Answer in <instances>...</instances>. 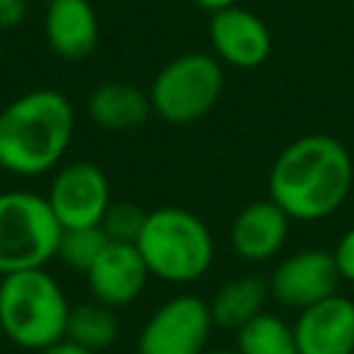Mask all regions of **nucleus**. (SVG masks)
I'll list each match as a JSON object with an SVG mask.
<instances>
[{
  "mask_svg": "<svg viewBox=\"0 0 354 354\" xmlns=\"http://www.w3.org/2000/svg\"><path fill=\"white\" fill-rule=\"evenodd\" d=\"M39 354H94V351H88V348L77 346V343H75V340H69V337H61L58 343H53V346L41 348Z\"/></svg>",
  "mask_w": 354,
  "mask_h": 354,
  "instance_id": "5701e85b",
  "label": "nucleus"
},
{
  "mask_svg": "<svg viewBox=\"0 0 354 354\" xmlns=\"http://www.w3.org/2000/svg\"><path fill=\"white\" fill-rule=\"evenodd\" d=\"M290 216L271 199H254L243 205L230 224V243L246 263H266L282 252L290 230Z\"/></svg>",
  "mask_w": 354,
  "mask_h": 354,
  "instance_id": "ddd939ff",
  "label": "nucleus"
},
{
  "mask_svg": "<svg viewBox=\"0 0 354 354\" xmlns=\"http://www.w3.org/2000/svg\"><path fill=\"white\" fill-rule=\"evenodd\" d=\"M224 91V66L210 53H183L166 61L149 86L152 113L166 124H194L205 119Z\"/></svg>",
  "mask_w": 354,
  "mask_h": 354,
  "instance_id": "39448f33",
  "label": "nucleus"
},
{
  "mask_svg": "<svg viewBox=\"0 0 354 354\" xmlns=\"http://www.w3.org/2000/svg\"><path fill=\"white\" fill-rule=\"evenodd\" d=\"M0 58H3V41H0Z\"/></svg>",
  "mask_w": 354,
  "mask_h": 354,
  "instance_id": "a878e982",
  "label": "nucleus"
},
{
  "mask_svg": "<svg viewBox=\"0 0 354 354\" xmlns=\"http://www.w3.org/2000/svg\"><path fill=\"white\" fill-rule=\"evenodd\" d=\"M354 163L343 141L310 133L290 141L268 171V196L293 221H321L348 196Z\"/></svg>",
  "mask_w": 354,
  "mask_h": 354,
  "instance_id": "f257e3e1",
  "label": "nucleus"
},
{
  "mask_svg": "<svg viewBox=\"0 0 354 354\" xmlns=\"http://www.w3.org/2000/svg\"><path fill=\"white\" fill-rule=\"evenodd\" d=\"M149 277L152 274L136 243L108 241V246L100 252L94 266L86 271V285L91 299L119 310L133 304L144 293Z\"/></svg>",
  "mask_w": 354,
  "mask_h": 354,
  "instance_id": "9b49d317",
  "label": "nucleus"
},
{
  "mask_svg": "<svg viewBox=\"0 0 354 354\" xmlns=\"http://www.w3.org/2000/svg\"><path fill=\"white\" fill-rule=\"evenodd\" d=\"M191 3L213 14V11H218V8H227V6H232V3H241V0H191Z\"/></svg>",
  "mask_w": 354,
  "mask_h": 354,
  "instance_id": "b1692460",
  "label": "nucleus"
},
{
  "mask_svg": "<svg viewBox=\"0 0 354 354\" xmlns=\"http://www.w3.org/2000/svg\"><path fill=\"white\" fill-rule=\"evenodd\" d=\"M44 199L61 227L100 224L108 205L113 202L108 174L91 160L61 163L50 177Z\"/></svg>",
  "mask_w": 354,
  "mask_h": 354,
  "instance_id": "6e6552de",
  "label": "nucleus"
},
{
  "mask_svg": "<svg viewBox=\"0 0 354 354\" xmlns=\"http://www.w3.org/2000/svg\"><path fill=\"white\" fill-rule=\"evenodd\" d=\"M340 271L335 254L318 246L299 249L277 263L268 277V293L277 304L290 310H304L332 293H337Z\"/></svg>",
  "mask_w": 354,
  "mask_h": 354,
  "instance_id": "1a4fd4ad",
  "label": "nucleus"
},
{
  "mask_svg": "<svg viewBox=\"0 0 354 354\" xmlns=\"http://www.w3.org/2000/svg\"><path fill=\"white\" fill-rule=\"evenodd\" d=\"M66 337L75 340L77 346L100 354L105 348H111L119 337V321H116V310L91 299L83 304H75L69 310V321H66Z\"/></svg>",
  "mask_w": 354,
  "mask_h": 354,
  "instance_id": "f3484780",
  "label": "nucleus"
},
{
  "mask_svg": "<svg viewBox=\"0 0 354 354\" xmlns=\"http://www.w3.org/2000/svg\"><path fill=\"white\" fill-rule=\"evenodd\" d=\"M136 246L149 274L171 285L196 282L213 266V235L207 224L177 205L149 210Z\"/></svg>",
  "mask_w": 354,
  "mask_h": 354,
  "instance_id": "20e7f679",
  "label": "nucleus"
},
{
  "mask_svg": "<svg viewBox=\"0 0 354 354\" xmlns=\"http://www.w3.org/2000/svg\"><path fill=\"white\" fill-rule=\"evenodd\" d=\"M213 326L210 304L205 299L177 293L144 321L136 354H205Z\"/></svg>",
  "mask_w": 354,
  "mask_h": 354,
  "instance_id": "0eeeda50",
  "label": "nucleus"
},
{
  "mask_svg": "<svg viewBox=\"0 0 354 354\" xmlns=\"http://www.w3.org/2000/svg\"><path fill=\"white\" fill-rule=\"evenodd\" d=\"M86 111L97 127L127 133L141 127L152 116V102H149V94H144L138 86L111 80L91 88L86 100Z\"/></svg>",
  "mask_w": 354,
  "mask_h": 354,
  "instance_id": "2eb2a0df",
  "label": "nucleus"
},
{
  "mask_svg": "<svg viewBox=\"0 0 354 354\" xmlns=\"http://www.w3.org/2000/svg\"><path fill=\"white\" fill-rule=\"evenodd\" d=\"M235 340L241 354H299L293 324L266 310L235 329Z\"/></svg>",
  "mask_w": 354,
  "mask_h": 354,
  "instance_id": "a211bd4d",
  "label": "nucleus"
},
{
  "mask_svg": "<svg viewBox=\"0 0 354 354\" xmlns=\"http://www.w3.org/2000/svg\"><path fill=\"white\" fill-rule=\"evenodd\" d=\"M108 246V235L102 232L100 224H88V227H64L61 238H58V252L55 260H61L66 268L86 274L94 260L100 257V252Z\"/></svg>",
  "mask_w": 354,
  "mask_h": 354,
  "instance_id": "6ab92c4d",
  "label": "nucleus"
},
{
  "mask_svg": "<svg viewBox=\"0 0 354 354\" xmlns=\"http://www.w3.org/2000/svg\"><path fill=\"white\" fill-rule=\"evenodd\" d=\"M47 47L64 61H83L100 41V19L88 0H50L44 8Z\"/></svg>",
  "mask_w": 354,
  "mask_h": 354,
  "instance_id": "4468645a",
  "label": "nucleus"
},
{
  "mask_svg": "<svg viewBox=\"0 0 354 354\" xmlns=\"http://www.w3.org/2000/svg\"><path fill=\"white\" fill-rule=\"evenodd\" d=\"M332 254H335L340 279H343V282H354V227H348V230L337 238Z\"/></svg>",
  "mask_w": 354,
  "mask_h": 354,
  "instance_id": "412c9836",
  "label": "nucleus"
},
{
  "mask_svg": "<svg viewBox=\"0 0 354 354\" xmlns=\"http://www.w3.org/2000/svg\"><path fill=\"white\" fill-rule=\"evenodd\" d=\"M268 282L254 277V274H241L232 277L227 282L218 285V290L213 293L210 304V315L213 324L221 329H241L249 318H254L266 299H268Z\"/></svg>",
  "mask_w": 354,
  "mask_h": 354,
  "instance_id": "dca6fc26",
  "label": "nucleus"
},
{
  "mask_svg": "<svg viewBox=\"0 0 354 354\" xmlns=\"http://www.w3.org/2000/svg\"><path fill=\"white\" fill-rule=\"evenodd\" d=\"M299 354H354V301L332 293L293 321Z\"/></svg>",
  "mask_w": 354,
  "mask_h": 354,
  "instance_id": "f8f14e48",
  "label": "nucleus"
},
{
  "mask_svg": "<svg viewBox=\"0 0 354 354\" xmlns=\"http://www.w3.org/2000/svg\"><path fill=\"white\" fill-rule=\"evenodd\" d=\"M28 17V0H0V30L22 25Z\"/></svg>",
  "mask_w": 354,
  "mask_h": 354,
  "instance_id": "4be33fe9",
  "label": "nucleus"
},
{
  "mask_svg": "<svg viewBox=\"0 0 354 354\" xmlns=\"http://www.w3.org/2000/svg\"><path fill=\"white\" fill-rule=\"evenodd\" d=\"M61 224L47 199L33 191L0 194V277L25 268H44L55 260Z\"/></svg>",
  "mask_w": 354,
  "mask_h": 354,
  "instance_id": "423d86ee",
  "label": "nucleus"
},
{
  "mask_svg": "<svg viewBox=\"0 0 354 354\" xmlns=\"http://www.w3.org/2000/svg\"><path fill=\"white\" fill-rule=\"evenodd\" d=\"M147 213H149V210H144L141 205L127 202V199L111 202L108 210H105V216H102V221H100V227H102V232L108 235V241H116V243H136L138 235H141V230H144Z\"/></svg>",
  "mask_w": 354,
  "mask_h": 354,
  "instance_id": "aec40b11",
  "label": "nucleus"
},
{
  "mask_svg": "<svg viewBox=\"0 0 354 354\" xmlns=\"http://www.w3.org/2000/svg\"><path fill=\"white\" fill-rule=\"evenodd\" d=\"M210 47L213 55L235 69H254L271 55L268 25L246 6L232 3L210 14Z\"/></svg>",
  "mask_w": 354,
  "mask_h": 354,
  "instance_id": "9d476101",
  "label": "nucleus"
},
{
  "mask_svg": "<svg viewBox=\"0 0 354 354\" xmlns=\"http://www.w3.org/2000/svg\"><path fill=\"white\" fill-rule=\"evenodd\" d=\"M205 354H241L238 348L232 351V348H210V351H205Z\"/></svg>",
  "mask_w": 354,
  "mask_h": 354,
  "instance_id": "393cba45",
  "label": "nucleus"
},
{
  "mask_svg": "<svg viewBox=\"0 0 354 354\" xmlns=\"http://www.w3.org/2000/svg\"><path fill=\"white\" fill-rule=\"evenodd\" d=\"M72 304L47 268L0 277V332L22 351H41L66 337Z\"/></svg>",
  "mask_w": 354,
  "mask_h": 354,
  "instance_id": "7ed1b4c3",
  "label": "nucleus"
},
{
  "mask_svg": "<svg viewBox=\"0 0 354 354\" xmlns=\"http://www.w3.org/2000/svg\"><path fill=\"white\" fill-rule=\"evenodd\" d=\"M75 136V108L55 88H33L0 111V169L39 177L61 166Z\"/></svg>",
  "mask_w": 354,
  "mask_h": 354,
  "instance_id": "f03ea898",
  "label": "nucleus"
}]
</instances>
